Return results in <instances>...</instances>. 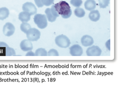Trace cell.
I'll use <instances>...</instances> for the list:
<instances>
[{"instance_id":"6da1fadb","label":"cell","mask_w":130,"mask_h":89,"mask_svg":"<svg viewBox=\"0 0 130 89\" xmlns=\"http://www.w3.org/2000/svg\"><path fill=\"white\" fill-rule=\"evenodd\" d=\"M54 7L57 13L64 19H68L71 16L72 10L70 7L67 2L63 1L54 4Z\"/></svg>"},{"instance_id":"7a4b0ae2","label":"cell","mask_w":130,"mask_h":89,"mask_svg":"<svg viewBox=\"0 0 130 89\" xmlns=\"http://www.w3.org/2000/svg\"><path fill=\"white\" fill-rule=\"evenodd\" d=\"M34 21L35 24L40 29H44L47 26V20L45 15L36 14L34 16Z\"/></svg>"},{"instance_id":"3957f363","label":"cell","mask_w":130,"mask_h":89,"mask_svg":"<svg viewBox=\"0 0 130 89\" xmlns=\"http://www.w3.org/2000/svg\"><path fill=\"white\" fill-rule=\"evenodd\" d=\"M56 45L61 48H66L69 47L71 44L70 41L68 37L63 35H59L55 39Z\"/></svg>"},{"instance_id":"277c9868","label":"cell","mask_w":130,"mask_h":89,"mask_svg":"<svg viewBox=\"0 0 130 89\" xmlns=\"http://www.w3.org/2000/svg\"><path fill=\"white\" fill-rule=\"evenodd\" d=\"M26 34L28 40L31 41H37L40 39L41 37V32L35 28L29 29Z\"/></svg>"},{"instance_id":"5b68a950","label":"cell","mask_w":130,"mask_h":89,"mask_svg":"<svg viewBox=\"0 0 130 89\" xmlns=\"http://www.w3.org/2000/svg\"><path fill=\"white\" fill-rule=\"evenodd\" d=\"M22 9L24 12L29 13L31 15L36 14L37 9L33 3L30 2H27L23 5Z\"/></svg>"},{"instance_id":"8992f818","label":"cell","mask_w":130,"mask_h":89,"mask_svg":"<svg viewBox=\"0 0 130 89\" xmlns=\"http://www.w3.org/2000/svg\"><path fill=\"white\" fill-rule=\"evenodd\" d=\"M15 30V26L12 24L10 22H7L4 26L3 32L5 36L9 37L13 35Z\"/></svg>"},{"instance_id":"52a82bcc","label":"cell","mask_w":130,"mask_h":89,"mask_svg":"<svg viewBox=\"0 0 130 89\" xmlns=\"http://www.w3.org/2000/svg\"><path fill=\"white\" fill-rule=\"evenodd\" d=\"M86 52L88 56H100L102 54V50L98 46H93L89 47Z\"/></svg>"},{"instance_id":"ba28073f","label":"cell","mask_w":130,"mask_h":89,"mask_svg":"<svg viewBox=\"0 0 130 89\" xmlns=\"http://www.w3.org/2000/svg\"><path fill=\"white\" fill-rule=\"evenodd\" d=\"M83 52V48L78 44H75L70 48V53L73 56H80Z\"/></svg>"},{"instance_id":"9c48e42d","label":"cell","mask_w":130,"mask_h":89,"mask_svg":"<svg viewBox=\"0 0 130 89\" xmlns=\"http://www.w3.org/2000/svg\"><path fill=\"white\" fill-rule=\"evenodd\" d=\"M20 47L22 50L24 52L31 51L33 48L31 41L28 40H23L20 43Z\"/></svg>"},{"instance_id":"30bf717a","label":"cell","mask_w":130,"mask_h":89,"mask_svg":"<svg viewBox=\"0 0 130 89\" xmlns=\"http://www.w3.org/2000/svg\"><path fill=\"white\" fill-rule=\"evenodd\" d=\"M81 43L83 46L86 47L92 46L94 43V40L91 36L85 35L81 38Z\"/></svg>"},{"instance_id":"8fae6325","label":"cell","mask_w":130,"mask_h":89,"mask_svg":"<svg viewBox=\"0 0 130 89\" xmlns=\"http://www.w3.org/2000/svg\"><path fill=\"white\" fill-rule=\"evenodd\" d=\"M89 17L91 21L95 22L99 21L100 19V13L98 10H92L90 13Z\"/></svg>"},{"instance_id":"7c38bea8","label":"cell","mask_w":130,"mask_h":89,"mask_svg":"<svg viewBox=\"0 0 130 89\" xmlns=\"http://www.w3.org/2000/svg\"><path fill=\"white\" fill-rule=\"evenodd\" d=\"M84 7L86 10L91 11L96 7V3L94 0H87L84 3Z\"/></svg>"},{"instance_id":"4fadbf2b","label":"cell","mask_w":130,"mask_h":89,"mask_svg":"<svg viewBox=\"0 0 130 89\" xmlns=\"http://www.w3.org/2000/svg\"><path fill=\"white\" fill-rule=\"evenodd\" d=\"M31 16L28 13L23 11L19 14V19L22 22H27L30 21Z\"/></svg>"},{"instance_id":"5bb4252c","label":"cell","mask_w":130,"mask_h":89,"mask_svg":"<svg viewBox=\"0 0 130 89\" xmlns=\"http://www.w3.org/2000/svg\"><path fill=\"white\" fill-rule=\"evenodd\" d=\"M10 13L9 10L6 7L0 8V20H4L9 17Z\"/></svg>"},{"instance_id":"9a60e30c","label":"cell","mask_w":130,"mask_h":89,"mask_svg":"<svg viewBox=\"0 0 130 89\" xmlns=\"http://www.w3.org/2000/svg\"><path fill=\"white\" fill-rule=\"evenodd\" d=\"M45 14H46V17L48 21L50 22H54L56 21L57 17H55L52 13L51 12V9L47 8L45 10Z\"/></svg>"},{"instance_id":"2e32d148","label":"cell","mask_w":130,"mask_h":89,"mask_svg":"<svg viewBox=\"0 0 130 89\" xmlns=\"http://www.w3.org/2000/svg\"><path fill=\"white\" fill-rule=\"evenodd\" d=\"M74 13L75 16L78 18H81L84 17L86 12L82 8H77L74 10Z\"/></svg>"},{"instance_id":"e0dca14e","label":"cell","mask_w":130,"mask_h":89,"mask_svg":"<svg viewBox=\"0 0 130 89\" xmlns=\"http://www.w3.org/2000/svg\"><path fill=\"white\" fill-rule=\"evenodd\" d=\"M35 55L37 56H47V52L44 49L40 48L36 50Z\"/></svg>"},{"instance_id":"ac0fdd59","label":"cell","mask_w":130,"mask_h":89,"mask_svg":"<svg viewBox=\"0 0 130 89\" xmlns=\"http://www.w3.org/2000/svg\"><path fill=\"white\" fill-rule=\"evenodd\" d=\"M31 26L29 23L27 22H23L20 25V29L22 32L26 34L27 32L31 28Z\"/></svg>"},{"instance_id":"d6986e66","label":"cell","mask_w":130,"mask_h":89,"mask_svg":"<svg viewBox=\"0 0 130 89\" xmlns=\"http://www.w3.org/2000/svg\"><path fill=\"white\" fill-rule=\"evenodd\" d=\"M100 7L102 9H105L108 6L110 0H99Z\"/></svg>"},{"instance_id":"ffe728a7","label":"cell","mask_w":130,"mask_h":89,"mask_svg":"<svg viewBox=\"0 0 130 89\" xmlns=\"http://www.w3.org/2000/svg\"><path fill=\"white\" fill-rule=\"evenodd\" d=\"M16 52L14 49L9 47H7L6 48V55L15 56Z\"/></svg>"},{"instance_id":"44dd1931","label":"cell","mask_w":130,"mask_h":89,"mask_svg":"<svg viewBox=\"0 0 130 89\" xmlns=\"http://www.w3.org/2000/svg\"><path fill=\"white\" fill-rule=\"evenodd\" d=\"M70 3L74 7L79 8L83 4L82 0H71Z\"/></svg>"},{"instance_id":"7402d4cb","label":"cell","mask_w":130,"mask_h":89,"mask_svg":"<svg viewBox=\"0 0 130 89\" xmlns=\"http://www.w3.org/2000/svg\"><path fill=\"white\" fill-rule=\"evenodd\" d=\"M47 55L49 56H58L59 54L57 50L55 49H51L47 53Z\"/></svg>"},{"instance_id":"603a6c76","label":"cell","mask_w":130,"mask_h":89,"mask_svg":"<svg viewBox=\"0 0 130 89\" xmlns=\"http://www.w3.org/2000/svg\"><path fill=\"white\" fill-rule=\"evenodd\" d=\"M44 6H49L54 3V0H41Z\"/></svg>"},{"instance_id":"cb8c5ba5","label":"cell","mask_w":130,"mask_h":89,"mask_svg":"<svg viewBox=\"0 0 130 89\" xmlns=\"http://www.w3.org/2000/svg\"><path fill=\"white\" fill-rule=\"evenodd\" d=\"M51 12L52 13V15L55 17H58L60 16V15L57 13V11L55 10V9L54 7V5L52 6L51 8Z\"/></svg>"},{"instance_id":"d4e9b609","label":"cell","mask_w":130,"mask_h":89,"mask_svg":"<svg viewBox=\"0 0 130 89\" xmlns=\"http://www.w3.org/2000/svg\"><path fill=\"white\" fill-rule=\"evenodd\" d=\"M35 3L38 8H41L44 6L41 0H35Z\"/></svg>"},{"instance_id":"484cf974","label":"cell","mask_w":130,"mask_h":89,"mask_svg":"<svg viewBox=\"0 0 130 89\" xmlns=\"http://www.w3.org/2000/svg\"><path fill=\"white\" fill-rule=\"evenodd\" d=\"M35 55V53H34L33 52L31 51H28V52L27 53L26 55V56H34Z\"/></svg>"},{"instance_id":"4316f807","label":"cell","mask_w":130,"mask_h":89,"mask_svg":"<svg viewBox=\"0 0 130 89\" xmlns=\"http://www.w3.org/2000/svg\"><path fill=\"white\" fill-rule=\"evenodd\" d=\"M8 46L6 43L4 42H0V47H7Z\"/></svg>"}]
</instances>
